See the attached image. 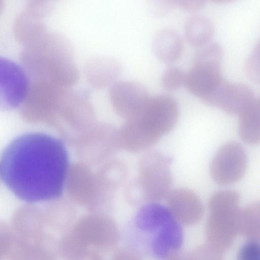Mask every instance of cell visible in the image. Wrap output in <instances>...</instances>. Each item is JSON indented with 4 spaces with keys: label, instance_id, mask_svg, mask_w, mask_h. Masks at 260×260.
I'll return each instance as SVG.
<instances>
[{
    "label": "cell",
    "instance_id": "ba28073f",
    "mask_svg": "<svg viewBox=\"0 0 260 260\" xmlns=\"http://www.w3.org/2000/svg\"><path fill=\"white\" fill-rule=\"evenodd\" d=\"M247 166L246 153L239 144L231 142L222 145L214 156L210 166L211 177L220 185L240 180Z\"/></svg>",
    "mask_w": 260,
    "mask_h": 260
},
{
    "label": "cell",
    "instance_id": "4fadbf2b",
    "mask_svg": "<svg viewBox=\"0 0 260 260\" xmlns=\"http://www.w3.org/2000/svg\"><path fill=\"white\" fill-rule=\"evenodd\" d=\"M81 151H109L121 145L119 128L105 122H94L73 141Z\"/></svg>",
    "mask_w": 260,
    "mask_h": 260
},
{
    "label": "cell",
    "instance_id": "30bf717a",
    "mask_svg": "<svg viewBox=\"0 0 260 260\" xmlns=\"http://www.w3.org/2000/svg\"><path fill=\"white\" fill-rule=\"evenodd\" d=\"M148 98L146 88L136 81L117 80L109 87L111 106L116 114L124 120L135 115Z\"/></svg>",
    "mask_w": 260,
    "mask_h": 260
},
{
    "label": "cell",
    "instance_id": "3957f363",
    "mask_svg": "<svg viewBox=\"0 0 260 260\" xmlns=\"http://www.w3.org/2000/svg\"><path fill=\"white\" fill-rule=\"evenodd\" d=\"M135 223L152 256L165 259L178 258L183 231L169 209L158 204L146 205L138 213Z\"/></svg>",
    "mask_w": 260,
    "mask_h": 260
},
{
    "label": "cell",
    "instance_id": "cb8c5ba5",
    "mask_svg": "<svg viewBox=\"0 0 260 260\" xmlns=\"http://www.w3.org/2000/svg\"><path fill=\"white\" fill-rule=\"evenodd\" d=\"M223 255L212 249L207 244L199 246L188 255V258L191 259H222Z\"/></svg>",
    "mask_w": 260,
    "mask_h": 260
},
{
    "label": "cell",
    "instance_id": "8992f818",
    "mask_svg": "<svg viewBox=\"0 0 260 260\" xmlns=\"http://www.w3.org/2000/svg\"><path fill=\"white\" fill-rule=\"evenodd\" d=\"M197 49L184 84L190 93L203 101L224 80L220 67L223 50L218 43L212 41Z\"/></svg>",
    "mask_w": 260,
    "mask_h": 260
},
{
    "label": "cell",
    "instance_id": "7c38bea8",
    "mask_svg": "<svg viewBox=\"0 0 260 260\" xmlns=\"http://www.w3.org/2000/svg\"><path fill=\"white\" fill-rule=\"evenodd\" d=\"M169 210L176 219L185 225H193L201 220L204 208L198 196L190 189L179 188L168 194Z\"/></svg>",
    "mask_w": 260,
    "mask_h": 260
},
{
    "label": "cell",
    "instance_id": "603a6c76",
    "mask_svg": "<svg viewBox=\"0 0 260 260\" xmlns=\"http://www.w3.org/2000/svg\"><path fill=\"white\" fill-rule=\"evenodd\" d=\"M238 256L240 260H260L259 241H249L243 245Z\"/></svg>",
    "mask_w": 260,
    "mask_h": 260
},
{
    "label": "cell",
    "instance_id": "484cf974",
    "mask_svg": "<svg viewBox=\"0 0 260 260\" xmlns=\"http://www.w3.org/2000/svg\"><path fill=\"white\" fill-rule=\"evenodd\" d=\"M207 0H173L174 6L184 11L194 12L202 9Z\"/></svg>",
    "mask_w": 260,
    "mask_h": 260
},
{
    "label": "cell",
    "instance_id": "9a60e30c",
    "mask_svg": "<svg viewBox=\"0 0 260 260\" xmlns=\"http://www.w3.org/2000/svg\"><path fill=\"white\" fill-rule=\"evenodd\" d=\"M152 47L155 56L165 63H173L181 57L183 43L180 36L174 30L162 29L154 35Z\"/></svg>",
    "mask_w": 260,
    "mask_h": 260
},
{
    "label": "cell",
    "instance_id": "f1b7e54d",
    "mask_svg": "<svg viewBox=\"0 0 260 260\" xmlns=\"http://www.w3.org/2000/svg\"><path fill=\"white\" fill-rule=\"evenodd\" d=\"M50 1H51L53 2H54V3H55L56 2H58V1H61V0H50Z\"/></svg>",
    "mask_w": 260,
    "mask_h": 260
},
{
    "label": "cell",
    "instance_id": "e0dca14e",
    "mask_svg": "<svg viewBox=\"0 0 260 260\" xmlns=\"http://www.w3.org/2000/svg\"><path fill=\"white\" fill-rule=\"evenodd\" d=\"M239 132L246 144L255 145L260 141V101L256 99L238 115Z\"/></svg>",
    "mask_w": 260,
    "mask_h": 260
},
{
    "label": "cell",
    "instance_id": "6da1fadb",
    "mask_svg": "<svg viewBox=\"0 0 260 260\" xmlns=\"http://www.w3.org/2000/svg\"><path fill=\"white\" fill-rule=\"evenodd\" d=\"M69 159L63 141L47 134L21 135L0 156V178L18 199L38 203L58 198L63 191Z\"/></svg>",
    "mask_w": 260,
    "mask_h": 260
},
{
    "label": "cell",
    "instance_id": "5bb4252c",
    "mask_svg": "<svg viewBox=\"0 0 260 260\" xmlns=\"http://www.w3.org/2000/svg\"><path fill=\"white\" fill-rule=\"evenodd\" d=\"M121 71V64L117 60L104 56L88 59L83 67V74L87 83L96 89L110 87L117 81Z\"/></svg>",
    "mask_w": 260,
    "mask_h": 260
},
{
    "label": "cell",
    "instance_id": "d6986e66",
    "mask_svg": "<svg viewBox=\"0 0 260 260\" xmlns=\"http://www.w3.org/2000/svg\"><path fill=\"white\" fill-rule=\"evenodd\" d=\"M214 32L212 23L203 16L191 17L185 24V39L189 45L197 48L211 42Z\"/></svg>",
    "mask_w": 260,
    "mask_h": 260
},
{
    "label": "cell",
    "instance_id": "4316f807",
    "mask_svg": "<svg viewBox=\"0 0 260 260\" xmlns=\"http://www.w3.org/2000/svg\"><path fill=\"white\" fill-rule=\"evenodd\" d=\"M213 2L218 4H226L232 2L235 0H211Z\"/></svg>",
    "mask_w": 260,
    "mask_h": 260
},
{
    "label": "cell",
    "instance_id": "d4e9b609",
    "mask_svg": "<svg viewBox=\"0 0 260 260\" xmlns=\"http://www.w3.org/2000/svg\"><path fill=\"white\" fill-rule=\"evenodd\" d=\"M150 12L155 16H165L174 6L173 0H146Z\"/></svg>",
    "mask_w": 260,
    "mask_h": 260
},
{
    "label": "cell",
    "instance_id": "8fae6325",
    "mask_svg": "<svg viewBox=\"0 0 260 260\" xmlns=\"http://www.w3.org/2000/svg\"><path fill=\"white\" fill-rule=\"evenodd\" d=\"M144 162L148 196L153 200H161L168 194L172 184L171 158L162 152L153 151L146 155Z\"/></svg>",
    "mask_w": 260,
    "mask_h": 260
},
{
    "label": "cell",
    "instance_id": "2e32d148",
    "mask_svg": "<svg viewBox=\"0 0 260 260\" xmlns=\"http://www.w3.org/2000/svg\"><path fill=\"white\" fill-rule=\"evenodd\" d=\"M256 96L252 89L242 83H229L218 105L229 115H239Z\"/></svg>",
    "mask_w": 260,
    "mask_h": 260
},
{
    "label": "cell",
    "instance_id": "ffe728a7",
    "mask_svg": "<svg viewBox=\"0 0 260 260\" xmlns=\"http://www.w3.org/2000/svg\"><path fill=\"white\" fill-rule=\"evenodd\" d=\"M239 230L249 241H259L260 238V205L251 203L240 210Z\"/></svg>",
    "mask_w": 260,
    "mask_h": 260
},
{
    "label": "cell",
    "instance_id": "277c9868",
    "mask_svg": "<svg viewBox=\"0 0 260 260\" xmlns=\"http://www.w3.org/2000/svg\"><path fill=\"white\" fill-rule=\"evenodd\" d=\"M24 55L35 57L44 65L47 81L72 87L78 81L79 72L70 40L61 33L47 32L26 45Z\"/></svg>",
    "mask_w": 260,
    "mask_h": 260
},
{
    "label": "cell",
    "instance_id": "52a82bcc",
    "mask_svg": "<svg viewBox=\"0 0 260 260\" xmlns=\"http://www.w3.org/2000/svg\"><path fill=\"white\" fill-rule=\"evenodd\" d=\"M58 110L54 127L66 141L75 138L96 121L94 107L85 91L66 88Z\"/></svg>",
    "mask_w": 260,
    "mask_h": 260
},
{
    "label": "cell",
    "instance_id": "5b68a950",
    "mask_svg": "<svg viewBox=\"0 0 260 260\" xmlns=\"http://www.w3.org/2000/svg\"><path fill=\"white\" fill-rule=\"evenodd\" d=\"M240 197L232 190L215 192L209 202L206 225V244L223 255L239 232Z\"/></svg>",
    "mask_w": 260,
    "mask_h": 260
},
{
    "label": "cell",
    "instance_id": "44dd1931",
    "mask_svg": "<svg viewBox=\"0 0 260 260\" xmlns=\"http://www.w3.org/2000/svg\"><path fill=\"white\" fill-rule=\"evenodd\" d=\"M185 75L177 68H169L165 71L161 77V86L166 91H175L184 84Z\"/></svg>",
    "mask_w": 260,
    "mask_h": 260
},
{
    "label": "cell",
    "instance_id": "ac0fdd59",
    "mask_svg": "<svg viewBox=\"0 0 260 260\" xmlns=\"http://www.w3.org/2000/svg\"><path fill=\"white\" fill-rule=\"evenodd\" d=\"M13 32L17 41L27 45L40 39L48 31L42 19L26 11L16 18Z\"/></svg>",
    "mask_w": 260,
    "mask_h": 260
},
{
    "label": "cell",
    "instance_id": "83f0119b",
    "mask_svg": "<svg viewBox=\"0 0 260 260\" xmlns=\"http://www.w3.org/2000/svg\"><path fill=\"white\" fill-rule=\"evenodd\" d=\"M5 0H0V13L3 10Z\"/></svg>",
    "mask_w": 260,
    "mask_h": 260
},
{
    "label": "cell",
    "instance_id": "7402d4cb",
    "mask_svg": "<svg viewBox=\"0 0 260 260\" xmlns=\"http://www.w3.org/2000/svg\"><path fill=\"white\" fill-rule=\"evenodd\" d=\"M245 72L250 80L255 83H259V46L257 44L249 56L245 65Z\"/></svg>",
    "mask_w": 260,
    "mask_h": 260
},
{
    "label": "cell",
    "instance_id": "9c48e42d",
    "mask_svg": "<svg viewBox=\"0 0 260 260\" xmlns=\"http://www.w3.org/2000/svg\"><path fill=\"white\" fill-rule=\"evenodd\" d=\"M28 87L23 69L15 62L0 57V111L18 107L25 100Z\"/></svg>",
    "mask_w": 260,
    "mask_h": 260
},
{
    "label": "cell",
    "instance_id": "7a4b0ae2",
    "mask_svg": "<svg viewBox=\"0 0 260 260\" xmlns=\"http://www.w3.org/2000/svg\"><path fill=\"white\" fill-rule=\"evenodd\" d=\"M177 102L171 96H149L140 110L125 120L121 134L131 143L148 148L172 130L178 118Z\"/></svg>",
    "mask_w": 260,
    "mask_h": 260
}]
</instances>
